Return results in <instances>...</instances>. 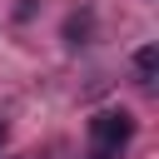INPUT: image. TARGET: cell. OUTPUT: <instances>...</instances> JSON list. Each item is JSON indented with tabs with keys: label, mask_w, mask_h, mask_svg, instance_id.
Listing matches in <instances>:
<instances>
[{
	"label": "cell",
	"mask_w": 159,
	"mask_h": 159,
	"mask_svg": "<svg viewBox=\"0 0 159 159\" xmlns=\"http://www.w3.org/2000/svg\"><path fill=\"white\" fill-rule=\"evenodd\" d=\"M89 30H94V15H89V10L70 15V20H65V45H75V50H80V45H89Z\"/></svg>",
	"instance_id": "obj_2"
},
{
	"label": "cell",
	"mask_w": 159,
	"mask_h": 159,
	"mask_svg": "<svg viewBox=\"0 0 159 159\" xmlns=\"http://www.w3.org/2000/svg\"><path fill=\"white\" fill-rule=\"evenodd\" d=\"M0 144H5V124H0Z\"/></svg>",
	"instance_id": "obj_4"
},
{
	"label": "cell",
	"mask_w": 159,
	"mask_h": 159,
	"mask_svg": "<svg viewBox=\"0 0 159 159\" xmlns=\"http://www.w3.org/2000/svg\"><path fill=\"white\" fill-rule=\"evenodd\" d=\"M134 70H139V80H154V70H159V50H154V45L134 50Z\"/></svg>",
	"instance_id": "obj_3"
},
{
	"label": "cell",
	"mask_w": 159,
	"mask_h": 159,
	"mask_svg": "<svg viewBox=\"0 0 159 159\" xmlns=\"http://www.w3.org/2000/svg\"><path fill=\"white\" fill-rule=\"evenodd\" d=\"M134 139V119L124 109H104L89 119V154L84 159H119V149Z\"/></svg>",
	"instance_id": "obj_1"
}]
</instances>
